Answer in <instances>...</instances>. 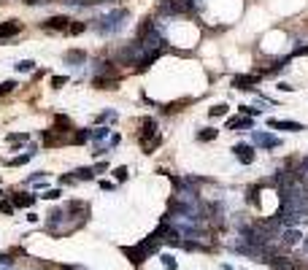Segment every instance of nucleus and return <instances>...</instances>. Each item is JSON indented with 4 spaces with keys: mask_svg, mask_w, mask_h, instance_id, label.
I'll list each match as a JSON object with an SVG mask.
<instances>
[{
    "mask_svg": "<svg viewBox=\"0 0 308 270\" xmlns=\"http://www.w3.org/2000/svg\"><path fill=\"white\" fill-rule=\"evenodd\" d=\"M165 232H168V222H163V227H160L157 232H151L149 238H144L138 246H124V249H122L124 257H127L133 265H141L146 257H151V254L157 251L160 241H165Z\"/></svg>",
    "mask_w": 308,
    "mask_h": 270,
    "instance_id": "1",
    "label": "nucleus"
},
{
    "mask_svg": "<svg viewBox=\"0 0 308 270\" xmlns=\"http://www.w3.org/2000/svg\"><path fill=\"white\" fill-rule=\"evenodd\" d=\"M127 17H130L127 8H114V11L105 14L95 27H98V33H103V36H111V33H119V30L124 27V19Z\"/></svg>",
    "mask_w": 308,
    "mask_h": 270,
    "instance_id": "2",
    "label": "nucleus"
},
{
    "mask_svg": "<svg viewBox=\"0 0 308 270\" xmlns=\"http://www.w3.org/2000/svg\"><path fill=\"white\" fill-rule=\"evenodd\" d=\"M192 0H163L160 3V11L163 14H189L192 11Z\"/></svg>",
    "mask_w": 308,
    "mask_h": 270,
    "instance_id": "3",
    "label": "nucleus"
},
{
    "mask_svg": "<svg viewBox=\"0 0 308 270\" xmlns=\"http://www.w3.org/2000/svg\"><path fill=\"white\" fill-rule=\"evenodd\" d=\"M262 262H267L270 268H276V270H306L303 265L292 262V259H287V257H270V254H265Z\"/></svg>",
    "mask_w": 308,
    "mask_h": 270,
    "instance_id": "4",
    "label": "nucleus"
},
{
    "mask_svg": "<svg viewBox=\"0 0 308 270\" xmlns=\"http://www.w3.org/2000/svg\"><path fill=\"white\" fill-rule=\"evenodd\" d=\"M251 141H254L257 146H265V149H279L281 146V138L267 135V133H262V130H254V133H251Z\"/></svg>",
    "mask_w": 308,
    "mask_h": 270,
    "instance_id": "5",
    "label": "nucleus"
},
{
    "mask_svg": "<svg viewBox=\"0 0 308 270\" xmlns=\"http://www.w3.org/2000/svg\"><path fill=\"white\" fill-rule=\"evenodd\" d=\"M267 127L270 130H284V133H300V130H306V124L289 122V119H267Z\"/></svg>",
    "mask_w": 308,
    "mask_h": 270,
    "instance_id": "6",
    "label": "nucleus"
},
{
    "mask_svg": "<svg viewBox=\"0 0 308 270\" xmlns=\"http://www.w3.org/2000/svg\"><path fill=\"white\" fill-rule=\"evenodd\" d=\"M157 135L160 133H157V122H154V119H144V122H141V133H138L141 143H151Z\"/></svg>",
    "mask_w": 308,
    "mask_h": 270,
    "instance_id": "7",
    "label": "nucleus"
},
{
    "mask_svg": "<svg viewBox=\"0 0 308 270\" xmlns=\"http://www.w3.org/2000/svg\"><path fill=\"white\" fill-rule=\"evenodd\" d=\"M95 87L98 89H117L119 87V73H100V76H95Z\"/></svg>",
    "mask_w": 308,
    "mask_h": 270,
    "instance_id": "8",
    "label": "nucleus"
},
{
    "mask_svg": "<svg viewBox=\"0 0 308 270\" xmlns=\"http://www.w3.org/2000/svg\"><path fill=\"white\" fill-rule=\"evenodd\" d=\"M233 152H235V157H238V162H244V165L254 162V146H249V143H238Z\"/></svg>",
    "mask_w": 308,
    "mask_h": 270,
    "instance_id": "9",
    "label": "nucleus"
},
{
    "mask_svg": "<svg viewBox=\"0 0 308 270\" xmlns=\"http://www.w3.org/2000/svg\"><path fill=\"white\" fill-rule=\"evenodd\" d=\"M300 230H295V227H287L284 232H281V246L284 249H292V246H297L300 243Z\"/></svg>",
    "mask_w": 308,
    "mask_h": 270,
    "instance_id": "10",
    "label": "nucleus"
},
{
    "mask_svg": "<svg viewBox=\"0 0 308 270\" xmlns=\"http://www.w3.org/2000/svg\"><path fill=\"white\" fill-rule=\"evenodd\" d=\"M17 33H22V22H19V19H8V22L0 24V41L17 36Z\"/></svg>",
    "mask_w": 308,
    "mask_h": 270,
    "instance_id": "11",
    "label": "nucleus"
},
{
    "mask_svg": "<svg viewBox=\"0 0 308 270\" xmlns=\"http://www.w3.org/2000/svg\"><path fill=\"white\" fill-rule=\"evenodd\" d=\"M257 84L254 73H241V76H233V87L235 89H251Z\"/></svg>",
    "mask_w": 308,
    "mask_h": 270,
    "instance_id": "12",
    "label": "nucleus"
},
{
    "mask_svg": "<svg viewBox=\"0 0 308 270\" xmlns=\"http://www.w3.org/2000/svg\"><path fill=\"white\" fill-rule=\"evenodd\" d=\"M68 24H70L68 17H52L43 22V30H68Z\"/></svg>",
    "mask_w": 308,
    "mask_h": 270,
    "instance_id": "13",
    "label": "nucleus"
},
{
    "mask_svg": "<svg viewBox=\"0 0 308 270\" xmlns=\"http://www.w3.org/2000/svg\"><path fill=\"white\" fill-rule=\"evenodd\" d=\"M227 130H251V116H235L227 122Z\"/></svg>",
    "mask_w": 308,
    "mask_h": 270,
    "instance_id": "14",
    "label": "nucleus"
},
{
    "mask_svg": "<svg viewBox=\"0 0 308 270\" xmlns=\"http://www.w3.org/2000/svg\"><path fill=\"white\" fill-rule=\"evenodd\" d=\"M14 208H27V206H33L35 203V194H24V192H19V194H14Z\"/></svg>",
    "mask_w": 308,
    "mask_h": 270,
    "instance_id": "15",
    "label": "nucleus"
},
{
    "mask_svg": "<svg viewBox=\"0 0 308 270\" xmlns=\"http://www.w3.org/2000/svg\"><path fill=\"white\" fill-rule=\"evenodd\" d=\"M35 154H38V149H35V146H30V149H27V152H24V154H19V157H14V159H11V165H14V168H19V165H27L30 159L35 157Z\"/></svg>",
    "mask_w": 308,
    "mask_h": 270,
    "instance_id": "16",
    "label": "nucleus"
},
{
    "mask_svg": "<svg viewBox=\"0 0 308 270\" xmlns=\"http://www.w3.org/2000/svg\"><path fill=\"white\" fill-rule=\"evenodd\" d=\"M108 135H111V130H108V127H98V130H89V141H92L95 146H98V143H100V141H105Z\"/></svg>",
    "mask_w": 308,
    "mask_h": 270,
    "instance_id": "17",
    "label": "nucleus"
},
{
    "mask_svg": "<svg viewBox=\"0 0 308 270\" xmlns=\"http://www.w3.org/2000/svg\"><path fill=\"white\" fill-rule=\"evenodd\" d=\"M84 59H87V54L84 52H76V49L65 52V62H70V65H79V62H84Z\"/></svg>",
    "mask_w": 308,
    "mask_h": 270,
    "instance_id": "18",
    "label": "nucleus"
},
{
    "mask_svg": "<svg viewBox=\"0 0 308 270\" xmlns=\"http://www.w3.org/2000/svg\"><path fill=\"white\" fill-rule=\"evenodd\" d=\"M92 173L95 171H89V168H79V171H73V178H76V181H89Z\"/></svg>",
    "mask_w": 308,
    "mask_h": 270,
    "instance_id": "19",
    "label": "nucleus"
},
{
    "mask_svg": "<svg viewBox=\"0 0 308 270\" xmlns=\"http://www.w3.org/2000/svg\"><path fill=\"white\" fill-rule=\"evenodd\" d=\"M27 138H30L27 133H14V135H8L6 141H8V146H17V143H24Z\"/></svg>",
    "mask_w": 308,
    "mask_h": 270,
    "instance_id": "20",
    "label": "nucleus"
},
{
    "mask_svg": "<svg viewBox=\"0 0 308 270\" xmlns=\"http://www.w3.org/2000/svg\"><path fill=\"white\" fill-rule=\"evenodd\" d=\"M216 135H219V133H216L214 127H205V130H200V133H198V141H214Z\"/></svg>",
    "mask_w": 308,
    "mask_h": 270,
    "instance_id": "21",
    "label": "nucleus"
},
{
    "mask_svg": "<svg viewBox=\"0 0 308 270\" xmlns=\"http://www.w3.org/2000/svg\"><path fill=\"white\" fill-rule=\"evenodd\" d=\"M35 68V59H22V62H17V71L19 73H30Z\"/></svg>",
    "mask_w": 308,
    "mask_h": 270,
    "instance_id": "22",
    "label": "nucleus"
},
{
    "mask_svg": "<svg viewBox=\"0 0 308 270\" xmlns=\"http://www.w3.org/2000/svg\"><path fill=\"white\" fill-rule=\"evenodd\" d=\"M17 87H19V84L14 81V78H11V81H3V84H0V95H8V92H14Z\"/></svg>",
    "mask_w": 308,
    "mask_h": 270,
    "instance_id": "23",
    "label": "nucleus"
},
{
    "mask_svg": "<svg viewBox=\"0 0 308 270\" xmlns=\"http://www.w3.org/2000/svg\"><path fill=\"white\" fill-rule=\"evenodd\" d=\"M41 197H43V200H57V197H62V189H46Z\"/></svg>",
    "mask_w": 308,
    "mask_h": 270,
    "instance_id": "24",
    "label": "nucleus"
},
{
    "mask_svg": "<svg viewBox=\"0 0 308 270\" xmlns=\"http://www.w3.org/2000/svg\"><path fill=\"white\" fill-rule=\"evenodd\" d=\"M65 84H68V76H52V87H54V89L65 87Z\"/></svg>",
    "mask_w": 308,
    "mask_h": 270,
    "instance_id": "25",
    "label": "nucleus"
},
{
    "mask_svg": "<svg viewBox=\"0 0 308 270\" xmlns=\"http://www.w3.org/2000/svg\"><path fill=\"white\" fill-rule=\"evenodd\" d=\"M73 141H76V143H84V141H89V130H82V133H73Z\"/></svg>",
    "mask_w": 308,
    "mask_h": 270,
    "instance_id": "26",
    "label": "nucleus"
},
{
    "mask_svg": "<svg viewBox=\"0 0 308 270\" xmlns=\"http://www.w3.org/2000/svg\"><path fill=\"white\" fill-rule=\"evenodd\" d=\"M114 178H117V181H124V178H127V168H114Z\"/></svg>",
    "mask_w": 308,
    "mask_h": 270,
    "instance_id": "27",
    "label": "nucleus"
},
{
    "mask_svg": "<svg viewBox=\"0 0 308 270\" xmlns=\"http://www.w3.org/2000/svg\"><path fill=\"white\" fill-rule=\"evenodd\" d=\"M225 114H227V106H225V103H219V106L211 108V116H225Z\"/></svg>",
    "mask_w": 308,
    "mask_h": 270,
    "instance_id": "28",
    "label": "nucleus"
},
{
    "mask_svg": "<svg viewBox=\"0 0 308 270\" xmlns=\"http://www.w3.org/2000/svg\"><path fill=\"white\" fill-rule=\"evenodd\" d=\"M163 265H165L168 270H176V259L170 257V254H163Z\"/></svg>",
    "mask_w": 308,
    "mask_h": 270,
    "instance_id": "29",
    "label": "nucleus"
},
{
    "mask_svg": "<svg viewBox=\"0 0 308 270\" xmlns=\"http://www.w3.org/2000/svg\"><path fill=\"white\" fill-rule=\"evenodd\" d=\"M0 211L3 213H14V203L11 200H3V203H0Z\"/></svg>",
    "mask_w": 308,
    "mask_h": 270,
    "instance_id": "30",
    "label": "nucleus"
},
{
    "mask_svg": "<svg viewBox=\"0 0 308 270\" xmlns=\"http://www.w3.org/2000/svg\"><path fill=\"white\" fill-rule=\"evenodd\" d=\"M241 114H244V116H257V114H260V108H249V106H241Z\"/></svg>",
    "mask_w": 308,
    "mask_h": 270,
    "instance_id": "31",
    "label": "nucleus"
},
{
    "mask_svg": "<svg viewBox=\"0 0 308 270\" xmlns=\"http://www.w3.org/2000/svg\"><path fill=\"white\" fill-rule=\"evenodd\" d=\"M11 265H14V259L8 254H0V268H11Z\"/></svg>",
    "mask_w": 308,
    "mask_h": 270,
    "instance_id": "32",
    "label": "nucleus"
},
{
    "mask_svg": "<svg viewBox=\"0 0 308 270\" xmlns=\"http://www.w3.org/2000/svg\"><path fill=\"white\" fill-rule=\"evenodd\" d=\"M24 6H46V3H52V0H22Z\"/></svg>",
    "mask_w": 308,
    "mask_h": 270,
    "instance_id": "33",
    "label": "nucleus"
},
{
    "mask_svg": "<svg viewBox=\"0 0 308 270\" xmlns=\"http://www.w3.org/2000/svg\"><path fill=\"white\" fill-rule=\"evenodd\" d=\"M68 33H73V36H76V33H84V24H68Z\"/></svg>",
    "mask_w": 308,
    "mask_h": 270,
    "instance_id": "34",
    "label": "nucleus"
},
{
    "mask_svg": "<svg viewBox=\"0 0 308 270\" xmlns=\"http://www.w3.org/2000/svg\"><path fill=\"white\" fill-rule=\"evenodd\" d=\"M279 89H281V92H292L295 87H292V84H287V81H281V84H279Z\"/></svg>",
    "mask_w": 308,
    "mask_h": 270,
    "instance_id": "35",
    "label": "nucleus"
},
{
    "mask_svg": "<svg viewBox=\"0 0 308 270\" xmlns=\"http://www.w3.org/2000/svg\"><path fill=\"white\" fill-rule=\"evenodd\" d=\"M308 54V46H300V49H295V57H306Z\"/></svg>",
    "mask_w": 308,
    "mask_h": 270,
    "instance_id": "36",
    "label": "nucleus"
},
{
    "mask_svg": "<svg viewBox=\"0 0 308 270\" xmlns=\"http://www.w3.org/2000/svg\"><path fill=\"white\" fill-rule=\"evenodd\" d=\"M303 246H306V251H308V235H306V238H303Z\"/></svg>",
    "mask_w": 308,
    "mask_h": 270,
    "instance_id": "37",
    "label": "nucleus"
},
{
    "mask_svg": "<svg viewBox=\"0 0 308 270\" xmlns=\"http://www.w3.org/2000/svg\"><path fill=\"white\" fill-rule=\"evenodd\" d=\"M65 270H82V268H65Z\"/></svg>",
    "mask_w": 308,
    "mask_h": 270,
    "instance_id": "38",
    "label": "nucleus"
},
{
    "mask_svg": "<svg viewBox=\"0 0 308 270\" xmlns=\"http://www.w3.org/2000/svg\"><path fill=\"white\" fill-rule=\"evenodd\" d=\"M0 197H3V192H0Z\"/></svg>",
    "mask_w": 308,
    "mask_h": 270,
    "instance_id": "39",
    "label": "nucleus"
}]
</instances>
